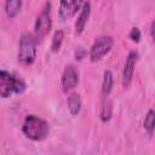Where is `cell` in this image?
Here are the masks:
<instances>
[{
    "label": "cell",
    "instance_id": "6da1fadb",
    "mask_svg": "<svg viewBox=\"0 0 155 155\" xmlns=\"http://www.w3.org/2000/svg\"><path fill=\"white\" fill-rule=\"evenodd\" d=\"M22 132L28 139L33 142H42L50 134V125L42 117L29 114L23 121Z\"/></svg>",
    "mask_w": 155,
    "mask_h": 155
},
{
    "label": "cell",
    "instance_id": "7a4b0ae2",
    "mask_svg": "<svg viewBox=\"0 0 155 155\" xmlns=\"http://www.w3.org/2000/svg\"><path fill=\"white\" fill-rule=\"evenodd\" d=\"M25 82L7 70H0V96L2 99L10 98L12 94H21L25 91Z\"/></svg>",
    "mask_w": 155,
    "mask_h": 155
},
{
    "label": "cell",
    "instance_id": "3957f363",
    "mask_svg": "<svg viewBox=\"0 0 155 155\" xmlns=\"http://www.w3.org/2000/svg\"><path fill=\"white\" fill-rule=\"evenodd\" d=\"M36 45H38V39L35 38L34 34L30 33L22 34L19 39L18 53H17V59L22 65H31L35 62L38 53Z\"/></svg>",
    "mask_w": 155,
    "mask_h": 155
},
{
    "label": "cell",
    "instance_id": "277c9868",
    "mask_svg": "<svg viewBox=\"0 0 155 155\" xmlns=\"http://www.w3.org/2000/svg\"><path fill=\"white\" fill-rule=\"evenodd\" d=\"M52 28V19H51V2H46L45 7L40 12V15L36 17L35 24H34V35L38 39V41L42 40Z\"/></svg>",
    "mask_w": 155,
    "mask_h": 155
},
{
    "label": "cell",
    "instance_id": "5b68a950",
    "mask_svg": "<svg viewBox=\"0 0 155 155\" xmlns=\"http://www.w3.org/2000/svg\"><path fill=\"white\" fill-rule=\"evenodd\" d=\"M113 45H114V39L109 35H103V36L97 38L94 42L92 44L90 52H88L90 61L91 62L101 61L103 57H105L110 52Z\"/></svg>",
    "mask_w": 155,
    "mask_h": 155
},
{
    "label": "cell",
    "instance_id": "8992f818",
    "mask_svg": "<svg viewBox=\"0 0 155 155\" xmlns=\"http://www.w3.org/2000/svg\"><path fill=\"white\" fill-rule=\"evenodd\" d=\"M84 0H59L58 6V17L61 21L65 22L71 19L78 11L81 10L84 5Z\"/></svg>",
    "mask_w": 155,
    "mask_h": 155
},
{
    "label": "cell",
    "instance_id": "52a82bcc",
    "mask_svg": "<svg viewBox=\"0 0 155 155\" xmlns=\"http://www.w3.org/2000/svg\"><path fill=\"white\" fill-rule=\"evenodd\" d=\"M79 84V70L74 64L65 65L62 78H61V86L64 93L73 91Z\"/></svg>",
    "mask_w": 155,
    "mask_h": 155
},
{
    "label": "cell",
    "instance_id": "ba28073f",
    "mask_svg": "<svg viewBox=\"0 0 155 155\" xmlns=\"http://www.w3.org/2000/svg\"><path fill=\"white\" fill-rule=\"evenodd\" d=\"M138 57H139V54L136 51H131L126 57V62H125L124 70H122V78H121V82L125 88H127L132 82L134 68L138 62Z\"/></svg>",
    "mask_w": 155,
    "mask_h": 155
},
{
    "label": "cell",
    "instance_id": "9c48e42d",
    "mask_svg": "<svg viewBox=\"0 0 155 155\" xmlns=\"http://www.w3.org/2000/svg\"><path fill=\"white\" fill-rule=\"evenodd\" d=\"M90 16H91V4L85 2L80 10V13H79L76 21H75V33L78 35H80L85 30Z\"/></svg>",
    "mask_w": 155,
    "mask_h": 155
},
{
    "label": "cell",
    "instance_id": "30bf717a",
    "mask_svg": "<svg viewBox=\"0 0 155 155\" xmlns=\"http://www.w3.org/2000/svg\"><path fill=\"white\" fill-rule=\"evenodd\" d=\"M67 105H68L69 113H70L73 116L79 115V113L81 111V105H82L80 94L76 93V92H71V93L68 96V98H67Z\"/></svg>",
    "mask_w": 155,
    "mask_h": 155
},
{
    "label": "cell",
    "instance_id": "8fae6325",
    "mask_svg": "<svg viewBox=\"0 0 155 155\" xmlns=\"http://www.w3.org/2000/svg\"><path fill=\"white\" fill-rule=\"evenodd\" d=\"M23 0H5V13L8 18H15L22 8Z\"/></svg>",
    "mask_w": 155,
    "mask_h": 155
},
{
    "label": "cell",
    "instance_id": "7c38bea8",
    "mask_svg": "<svg viewBox=\"0 0 155 155\" xmlns=\"http://www.w3.org/2000/svg\"><path fill=\"white\" fill-rule=\"evenodd\" d=\"M111 115H113V103L108 98V96H104L102 107H101V113H99L101 120L103 122H108L111 119Z\"/></svg>",
    "mask_w": 155,
    "mask_h": 155
},
{
    "label": "cell",
    "instance_id": "4fadbf2b",
    "mask_svg": "<svg viewBox=\"0 0 155 155\" xmlns=\"http://www.w3.org/2000/svg\"><path fill=\"white\" fill-rule=\"evenodd\" d=\"M114 86V75L110 70H104L103 73V81H102V94L109 96Z\"/></svg>",
    "mask_w": 155,
    "mask_h": 155
},
{
    "label": "cell",
    "instance_id": "5bb4252c",
    "mask_svg": "<svg viewBox=\"0 0 155 155\" xmlns=\"http://www.w3.org/2000/svg\"><path fill=\"white\" fill-rule=\"evenodd\" d=\"M143 127L148 134L154 133V131H155V110L154 109L148 110V113L144 117V121H143Z\"/></svg>",
    "mask_w": 155,
    "mask_h": 155
},
{
    "label": "cell",
    "instance_id": "9a60e30c",
    "mask_svg": "<svg viewBox=\"0 0 155 155\" xmlns=\"http://www.w3.org/2000/svg\"><path fill=\"white\" fill-rule=\"evenodd\" d=\"M63 40H64V31L62 29L56 30L53 36H52V41H51V51L53 53H57L61 50Z\"/></svg>",
    "mask_w": 155,
    "mask_h": 155
},
{
    "label": "cell",
    "instance_id": "2e32d148",
    "mask_svg": "<svg viewBox=\"0 0 155 155\" xmlns=\"http://www.w3.org/2000/svg\"><path fill=\"white\" fill-rule=\"evenodd\" d=\"M128 38H130L133 42L138 44V42L140 41V39H142V33H140V30H139L137 27H133V28L130 30V33H128Z\"/></svg>",
    "mask_w": 155,
    "mask_h": 155
},
{
    "label": "cell",
    "instance_id": "e0dca14e",
    "mask_svg": "<svg viewBox=\"0 0 155 155\" xmlns=\"http://www.w3.org/2000/svg\"><path fill=\"white\" fill-rule=\"evenodd\" d=\"M74 56H75V59H76V61H82V59L86 57V51H85L82 47H78V48L75 50Z\"/></svg>",
    "mask_w": 155,
    "mask_h": 155
},
{
    "label": "cell",
    "instance_id": "ac0fdd59",
    "mask_svg": "<svg viewBox=\"0 0 155 155\" xmlns=\"http://www.w3.org/2000/svg\"><path fill=\"white\" fill-rule=\"evenodd\" d=\"M150 35H151V39L154 40V42H155V19L151 22V24H150Z\"/></svg>",
    "mask_w": 155,
    "mask_h": 155
}]
</instances>
